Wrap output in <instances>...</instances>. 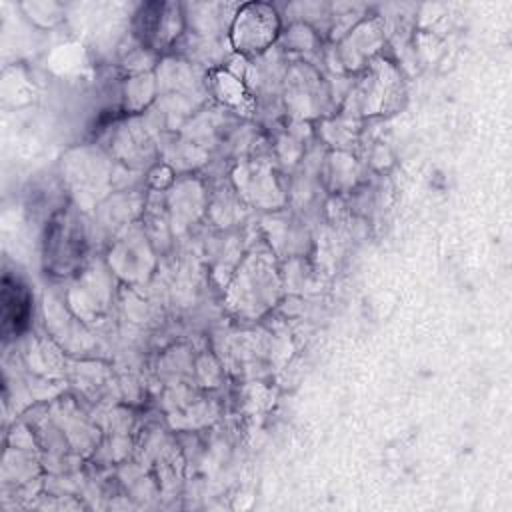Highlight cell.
I'll list each match as a JSON object with an SVG mask.
<instances>
[{"mask_svg":"<svg viewBox=\"0 0 512 512\" xmlns=\"http://www.w3.org/2000/svg\"><path fill=\"white\" fill-rule=\"evenodd\" d=\"M88 256V232L74 206H62L52 214L42 234V264L46 274L56 278L82 270Z\"/></svg>","mask_w":512,"mask_h":512,"instance_id":"3957f363","label":"cell"},{"mask_svg":"<svg viewBox=\"0 0 512 512\" xmlns=\"http://www.w3.org/2000/svg\"><path fill=\"white\" fill-rule=\"evenodd\" d=\"M148 262H152V252L144 234H126L122 240L110 248L108 268L116 276L136 282L150 274Z\"/></svg>","mask_w":512,"mask_h":512,"instance_id":"8fae6325","label":"cell"},{"mask_svg":"<svg viewBox=\"0 0 512 512\" xmlns=\"http://www.w3.org/2000/svg\"><path fill=\"white\" fill-rule=\"evenodd\" d=\"M280 288L282 280L272 252L254 250L238 262L224 300L234 316L254 320L274 308Z\"/></svg>","mask_w":512,"mask_h":512,"instance_id":"6da1fadb","label":"cell"},{"mask_svg":"<svg viewBox=\"0 0 512 512\" xmlns=\"http://www.w3.org/2000/svg\"><path fill=\"white\" fill-rule=\"evenodd\" d=\"M236 192L252 206L274 210L284 204V192L270 164L262 160H246L232 172Z\"/></svg>","mask_w":512,"mask_h":512,"instance_id":"9c48e42d","label":"cell"},{"mask_svg":"<svg viewBox=\"0 0 512 512\" xmlns=\"http://www.w3.org/2000/svg\"><path fill=\"white\" fill-rule=\"evenodd\" d=\"M358 134V120L346 114H340L338 118L326 120L324 128H322V138L330 144L336 146L338 150L348 148Z\"/></svg>","mask_w":512,"mask_h":512,"instance_id":"ac0fdd59","label":"cell"},{"mask_svg":"<svg viewBox=\"0 0 512 512\" xmlns=\"http://www.w3.org/2000/svg\"><path fill=\"white\" fill-rule=\"evenodd\" d=\"M110 154L130 168H142L156 156V142L150 124L140 116H130L110 132Z\"/></svg>","mask_w":512,"mask_h":512,"instance_id":"30bf717a","label":"cell"},{"mask_svg":"<svg viewBox=\"0 0 512 512\" xmlns=\"http://www.w3.org/2000/svg\"><path fill=\"white\" fill-rule=\"evenodd\" d=\"M132 38L152 52L176 46L186 32L184 6L178 2H146L132 14Z\"/></svg>","mask_w":512,"mask_h":512,"instance_id":"5b68a950","label":"cell"},{"mask_svg":"<svg viewBox=\"0 0 512 512\" xmlns=\"http://www.w3.org/2000/svg\"><path fill=\"white\" fill-rule=\"evenodd\" d=\"M204 206V196L202 188L194 180H184L180 184L174 182V190L168 196V208H170V218L174 228H184L192 220H196L198 214H202Z\"/></svg>","mask_w":512,"mask_h":512,"instance_id":"5bb4252c","label":"cell"},{"mask_svg":"<svg viewBox=\"0 0 512 512\" xmlns=\"http://www.w3.org/2000/svg\"><path fill=\"white\" fill-rule=\"evenodd\" d=\"M62 178L82 200H96V190L102 192L112 180L108 156L92 148H78L62 162Z\"/></svg>","mask_w":512,"mask_h":512,"instance_id":"ba28073f","label":"cell"},{"mask_svg":"<svg viewBox=\"0 0 512 512\" xmlns=\"http://www.w3.org/2000/svg\"><path fill=\"white\" fill-rule=\"evenodd\" d=\"M282 34V20L276 6L266 2L240 4L230 30L228 42L234 54L244 58H258L278 42Z\"/></svg>","mask_w":512,"mask_h":512,"instance_id":"277c9868","label":"cell"},{"mask_svg":"<svg viewBox=\"0 0 512 512\" xmlns=\"http://www.w3.org/2000/svg\"><path fill=\"white\" fill-rule=\"evenodd\" d=\"M30 302L32 300L26 286L18 278H10L6 274L2 284V330L6 338L22 332L28 326Z\"/></svg>","mask_w":512,"mask_h":512,"instance_id":"4fadbf2b","label":"cell"},{"mask_svg":"<svg viewBox=\"0 0 512 512\" xmlns=\"http://www.w3.org/2000/svg\"><path fill=\"white\" fill-rule=\"evenodd\" d=\"M120 98L126 114L138 116L140 112L148 110L158 98V84H156L154 72L126 76L122 82Z\"/></svg>","mask_w":512,"mask_h":512,"instance_id":"9a60e30c","label":"cell"},{"mask_svg":"<svg viewBox=\"0 0 512 512\" xmlns=\"http://www.w3.org/2000/svg\"><path fill=\"white\" fill-rule=\"evenodd\" d=\"M282 96L292 118L304 122V118H312L322 112L328 90L322 82V76L310 64L294 62L286 70Z\"/></svg>","mask_w":512,"mask_h":512,"instance_id":"52a82bcc","label":"cell"},{"mask_svg":"<svg viewBox=\"0 0 512 512\" xmlns=\"http://www.w3.org/2000/svg\"><path fill=\"white\" fill-rule=\"evenodd\" d=\"M26 18L38 28H52L64 20L66 8L52 0H28L20 4Z\"/></svg>","mask_w":512,"mask_h":512,"instance_id":"e0dca14e","label":"cell"},{"mask_svg":"<svg viewBox=\"0 0 512 512\" xmlns=\"http://www.w3.org/2000/svg\"><path fill=\"white\" fill-rule=\"evenodd\" d=\"M406 100V88L400 70L384 56L372 60L358 80L352 82L344 96L342 114L352 116H384L402 108Z\"/></svg>","mask_w":512,"mask_h":512,"instance_id":"7a4b0ae2","label":"cell"},{"mask_svg":"<svg viewBox=\"0 0 512 512\" xmlns=\"http://www.w3.org/2000/svg\"><path fill=\"white\" fill-rule=\"evenodd\" d=\"M206 86H208V94L216 102H220L226 110L242 116H252L256 112L258 104L250 88L240 78L230 74L226 68L210 70L206 78Z\"/></svg>","mask_w":512,"mask_h":512,"instance_id":"7c38bea8","label":"cell"},{"mask_svg":"<svg viewBox=\"0 0 512 512\" xmlns=\"http://www.w3.org/2000/svg\"><path fill=\"white\" fill-rule=\"evenodd\" d=\"M282 44H284V50H290V52H314L318 48V36H316V30L298 20V22H292L288 26L286 32L280 34L278 38Z\"/></svg>","mask_w":512,"mask_h":512,"instance_id":"d6986e66","label":"cell"},{"mask_svg":"<svg viewBox=\"0 0 512 512\" xmlns=\"http://www.w3.org/2000/svg\"><path fill=\"white\" fill-rule=\"evenodd\" d=\"M326 180L330 184L332 190H348L354 186L356 176H358V164L356 160L344 152V150H336L326 158Z\"/></svg>","mask_w":512,"mask_h":512,"instance_id":"2e32d148","label":"cell"},{"mask_svg":"<svg viewBox=\"0 0 512 512\" xmlns=\"http://www.w3.org/2000/svg\"><path fill=\"white\" fill-rule=\"evenodd\" d=\"M386 42V26L380 16L362 18L356 22L336 44L334 58L338 62V72L358 74L372 60H376Z\"/></svg>","mask_w":512,"mask_h":512,"instance_id":"8992f818","label":"cell"}]
</instances>
